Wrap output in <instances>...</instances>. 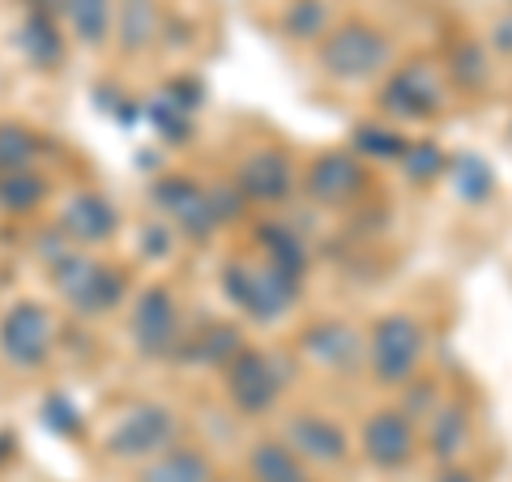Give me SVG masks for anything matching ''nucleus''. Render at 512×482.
<instances>
[{
	"label": "nucleus",
	"mask_w": 512,
	"mask_h": 482,
	"mask_svg": "<svg viewBox=\"0 0 512 482\" xmlns=\"http://www.w3.org/2000/svg\"><path fill=\"white\" fill-rule=\"evenodd\" d=\"M52 278L60 286V295L86 316H99L107 308H116L120 295H124L120 273L99 265V261H90V256H82V252H64L60 261H52Z\"/></svg>",
	"instance_id": "nucleus-1"
},
{
	"label": "nucleus",
	"mask_w": 512,
	"mask_h": 482,
	"mask_svg": "<svg viewBox=\"0 0 512 482\" xmlns=\"http://www.w3.org/2000/svg\"><path fill=\"white\" fill-rule=\"evenodd\" d=\"M222 286H227L231 303H239V308L256 320H278L291 308V299L299 295L295 278H286L278 269H252V265H227Z\"/></svg>",
	"instance_id": "nucleus-2"
},
{
	"label": "nucleus",
	"mask_w": 512,
	"mask_h": 482,
	"mask_svg": "<svg viewBox=\"0 0 512 482\" xmlns=\"http://www.w3.org/2000/svg\"><path fill=\"white\" fill-rule=\"evenodd\" d=\"M384 60H389V43H384L372 26H342L320 47V64H325V73L338 77V82L372 77L384 69Z\"/></svg>",
	"instance_id": "nucleus-3"
},
{
	"label": "nucleus",
	"mask_w": 512,
	"mask_h": 482,
	"mask_svg": "<svg viewBox=\"0 0 512 482\" xmlns=\"http://www.w3.org/2000/svg\"><path fill=\"white\" fill-rule=\"evenodd\" d=\"M423 355V329L414 316H384L372 333V367L384 384L410 380L414 363Z\"/></svg>",
	"instance_id": "nucleus-4"
},
{
	"label": "nucleus",
	"mask_w": 512,
	"mask_h": 482,
	"mask_svg": "<svg viewBox=\"0 0 512 482\" xmlns=\"http://www.w3.org/2000/svg\"><path fill=\"white\" fill-rule=\"evenodd\" d=\"M0 350L18 367H39L52 355V320L39 303H13L0 320Z\"/></svg>",
	"instance_id": "nucleus-5"
},
{
	"label": "nucleus",
	"mask_w": 512,
	"mask_h": 482,
	"mask_svg": "<svg viewBox=\"0 0 512 482\" xmlns=\"http://www.w3.org/2000/svg\"><path fill=\"white\" fill-rule=\"evenodd\" d=\"M171 436H175L171 410H163V406H137V410H128L124 419L116 423L107 448L116 457H154V453H163V448L171 444Z\"/></svg>",
	"instance_id": "nucleus-6"
},
{
	"label": "nucleus",
	"mask_w": 512,
	"mask_h": 482,
	"mask_svg": "<svg viewBox=\"0 0 512 482\" xmlns=\"http://www.w3.org/2000/svg\"><path fill=\"white\" fill-rule=\"evenodd\" d=\"M227 389L235 397L239 410L248 414H261L278 401V389H282V376L278 367L269 363L265 355H256V350H239L231 359V372H227Z\"/></svg>",
	"instance_id": "nucleus-7"
},
{
	"label": "nucleus",
	"mask_w": 512,
	"mask_h": 482,
	"mask_svg": "<svg viewBox=\"0 0 512 482\" xmlns=\"http://www.w3.org/2000/svg\"><path fill=\"white\" fill-rule=\"evenodd\" d=\"M175 329H180V316H175V303L163 286H154L137 299V312H133V337L146 355H167L175 346Z\"/></svg>",
	"instance_id": "nucleus-8"
},
{
	"label": "nucleus",
	"mask_w": 512,
	"mask_h": 482,
	"mask_svg": "<svg viewBox=\"0 0 512 482\" xmlns=\"http://www.w3.org/2000/svg\"><path fill=\"white\" fill-rule=\"evenodd\" d=\"M363 453L376 465H402L414 453V427L406 410H380L363 427Z\"/></svg>",
	"instance_id": "nucleus-9"
},
{
	"label": "nucleus",
	"mask_w": 512,
	"mask_h": 482,
	"mask_svg": "<svg viewBox=\"0 0 512 482\" xmlns=\"http://www.w3.org/2000/svg\"><path fill=\"white\" fill-rule=\"evenodd\" d=\"M384 107L393 116H406V120H419L431 116L440 107V90H436V77L423 64H410V69L393 73V82L384 86Z\"/></svg>",
	"instance_id": "nucleus-10"
},
{
	"label": "nucleus",
	"mask_w": 512,
	"mask_h": 482,
	"mask_svg": "<svg viewBox=\"0 0 512 482\" xmlns=\"http://www.w3.org/2000/svg\"><path fill=\"white\" fill-rule=\"evenodd\" d=\"M154 201L163 205V210L180 222L188 235H210L218 222L210 214V197H205V188L188 184V180H163L154 188Z\"/></svg>",
	"instance_id": "nucleus-11"
},
{
	"label": "nucleus",
	"mask_w": 512,
	"mask_h": 482,
	"mask_svg": "<svg viewBox=\"0 0 512 482\" xmlns=\"http://www.w3.org/2000/svg\"><path fill=\"white\" fill-rule=\"evenodd\" d=\"M359 188H363V167L350 154H325V158H316V167L308 175V192H312L316 201H325V205H342V201L355 197Z\"/></svg>",
	"instance_id": "nucleus-12"
},
{
	"label": "nucleus",
	"mask_w": 512,
	"mask_h": 482,
	"mask_svg": "<svg viewBox=\"0 0 512 482\" xmlns=\"http://www.w3.org/2000/svg\"><path fill=\"white\" fill-rule=\"evenodd\" d=\"M286 444L299 457L312 461H342L346 457V436L333 423L316 419V414H295L291 427H286Z\"/></svg>",
	"instance_id": "nucleus-13"
},
{
	"label": "nucleus",
	"mask_w": 512,
	"mask_h": 482,
	"mask_svg": "<svg viewBox=\"0 0 512 482\" xmlns=\"http://www.w3.org/2000/svg\"><path fill=\"white\" fill-rule=\"evenodd\" d=\"M239 188L256 201H282L291 192V163L278 150H261L239 167Z\"/></svg>",
	"instance_id": "nucleus-14"
},
{
	"label": "nucleus",
	"mask_w": 512,
	"mask_h": 482,
	"mask_svg": "<svg viewBox=\"0 0 512 482\" xmlns=\"http://www.w3.org/2000/svg\"><path fill=\"white\" fill-rule=\"evenodd\" d=\"M60 222L77 244H99V239H107L116 231V210H111L103 197H94V192H77V197L60 210Z\"/></svg>",
	"instance_id": "nucleus-15"
},
{
	"label": "nucleus",
	"mask_w": 512,
	"mask_h": 482,
	"mask_svg": "<svg viewBox=\"0 0 512 482\" xmlns=\"http://www.w3.org/2000/svg\"><path fill=\"white\" fill-rule=\"evenodd\" d=\"M303 350L325 367H355L359 363V333L342 325V320H325V325L303 333Z\"/></svg>",
	"instance_id": "nucleus-16"
},
{
	"label": "nucleus",
	"mask_w": 512,
	"mask_h": 482,
	"mask_svg": "<svg viewBox=\"0 0 512 482\" xmlns=\"http://www.w3.org/2000/svg\"><path fill=\"white\" fill-rule=\"evenodd\" d=\"M210 457L197 453V448H171V453L154 457V465H146L141 482H210Z\"/></svg>",
	"instance_id": "nucleus-17"
},
{
	"label": "nucleus",
	"mask_w": 512,
	"mask_h": 482,
	"mask_svg": "<svg viewBox=\"0 0 512 482\" xmlns=\"http://www.w3.org/2000/svg\"><path fill=\"white\" fill-rule=\"evenodd\" d=\"M261 244H265V256H269V269L286 273V278H303V269H308V248L299 244V235H291L278 222H269L261 227Z\"/></svg>",
	"instance_id": "nucleus-18"
},
{
	"label": "nucleus",
	"mask_w": 512,
	"mask_h": 482,
	"mask_svg": "<svg viewBox=\"0 0 512 482\" xmlns=\"http://www.w3.org/2000/svg\"><path fill=\"white\" fill-rule=\"evenodd\" d=\"M64 13L77 30V39L99 47L111 30V0H64Z\"/></svg>",
	"instance_id": "nucleus-19"
},
{
	"label": "nucleus",
	"mask_w": 512,
	"mask_h": 482,
	"mask_svg": "<svg viewBox=\"0 0 512 482\" xmlns=\"http://www.w3.org/2000/svg\"><path fill=\"white\" fill-rule=\"evenodd\" d=\"M491 188H495V171L487 167V158H478V154H461L457 163H453V192L461 201H487L491 197Z\"/></svg>",
	"instance_id": "nucleus-20"
},
{
	"label": "nucleus",
	"mask_w": 512,
	"mask_h": 482,
	"mask_svg": "<svg viewBox=\"0 0 512 482\" xmlns=\"http://www.w3.org/2000/svg\"><path fill=\"white\" fill-rule=\"evenodd\" d=\"M252 474L256 482H308V474H303V465L295 461L291 448L282 444H261L252 453Z\"/></svg>",
	"instance_id": "nucleus-21"
},
{
	"label": "nucleus",
	"mask_w": 512,
	"mask_h": 482,
	"mask_svg": "<svg viewBox=\"0 0 512 482\" xmlns=\"http://www.w3.org/2000/svg\"><path fill=\"white\" fill-rule=\"evenodd\" d=\"M22 52L35 60V64H60V35H56V26L47 13H30V18L22 22Z\"/></svg>",
	"instance_id": "nucleus-22"
},
{
	"label": "nucleus",
	"mask_w": 512,
	"mask_h": 482,
	"mask_svg": "<svg viewBox=\"0 0 512 482\" xmlns=\"http://www.w3.org/2000/svg\"><path fill=\"white\" fill-rule=\"evenodd\" d=\"M43 201V180L30 167H22V171H5L0 175V205L5 210H35V205Z\"/></svg>",
	"instance_id": "nucleus-23"
},
{
	"label": "nucleus",
	"mask_w": 512,
	"mask_h": 482,
	"mask_svg": "<svg viewBox=\"0 0 512 482\" xmlns=\"http://www.w3.org/2000/svg\"><path fill=\"white\" fill-rule=\"evenodd\" d=\"M120 39L124 47H146L154 39V5L150 0H124L120 5Z\"/></svg>",
	"instance_id": "nucleus-24"
},
{
	"label": "nucleus",
	"mask_w": 512,
	"mask_h": 482,
	"mask_svg": "<svg viewBox=\"0 0 512 482\" xmlns=\"http://www.w3.org/2000/svg\"><path fill=\"white\" fill-rule=\"evenodd\" d=\"M325 0H295L291 9H286V18H282V30L291 39H299V43H308V39H316L320 30H325Z\"/></svg>",
	"instance_id": "nucleus-25"
},
{
	"label": "nucleus",
	"mask_w": 512,
	"mask_h": 482,
	"mask_svg": "<svg viewBox=\"0 0 512 482\" xmlns=\"http://www.w3.org/2000/svg\"><path fill=\"white\" fill-rule=\"evenodd\" d=\"M431 448H436V457H453L461 440H466V414H461L457 406H444L436 419H431V431H427Z\"/></svg>",
	"instance_id": "nucleus-26"
},
{
	"label": "nucleus",
	"mask_w": 512,
	"mask_h": 482,
	"mask_svg": "<svg viewBox=\"0 0 512 482\" xmlns=\"http://www.w3.org/2000/svg\"><path fill=\"white\" fill-rule=\"evenodd\" d=\"M150 124H154V128H158V133H163L167 141H171V146H175V141H184V137L192 133L188 111H184L180 103H175L167 90H163V94H158V99L150 103Z\"/></svg>",
	"instance_id": "nucleus-27"
},
{
	"label": "nucleus",
	"mask_w": 512,
	"mask_h": 482,
	"mask_svg": "<svg viewBox=\"0 0 512 482\" xmlns=\"http://www.w3.org/2000/svg\"><path fill=\"white\" fill-rule=\"evenodd\" d=\"M35 158V141H30L26 128L0 124V171H22Z\"/></svg>",
	"instance_id": "nucleus-28"
},
{
	"label": "nucleus",
	"mask_w": 512,
	"mask_h": 482,
	"mask_svg": "<svg viewBox=\"0 0 512 482\" xmlns=\"http://www.w3.org/2000/svg\"><path fill=\"white\" fill-rule=\"evenodd\" d=\"M402 163H406V175L414 184H423V180H436V175L444 171V154L436 141H414V146H406L402 154Z\"/></svg>",
	"instance_id": "nucleus-29"
},
{
	"label": "nucleus",
	"mask_w": 512,
	"mask_h": 482,
	"mask_svg": "<svg viewBox=\"0 0 512 482\" xmlns=\"http://www.w3.org/2000/svg\"><path fill=\"white\" fill-rule=\"evenodd\" d=\"M197 359L205 363H222V359H235L239 355V333L231 325H214V329H205V337L197 342V350H192Z\"/></svg>",
	"instance_id": "nucleus-30"
},
{
	"label": "nucleus",
	"mask_w": 512,
	"mask_h": 482,
	"mask_svg": "<svg viewBox=\"0 0 512 482\" xmlns=\"http://www.w3.org/2000/svg\"><path fill=\"white\" fill-rule=\"evenodd\" d=\"M453 77L461 86H470V90H478L487 82V56H483V47L478 43H461L457 52H453Z\"/></svg>",
	"instance_id": "nucleus-31"
},
{
	"label": "nucleus",
	"mask_w": 512,
	"mask_h": 482,
	"mask_svg": "<svg viewBox=\"0 0 512 482\" xmlns=\"http://www.w3.org/2000/svg\"><path fill=\"white\" fill-rule=\"evenodd\" d=\"M355 146L363 154H372V158H402L406 154V141L389 133V128H372V124H363L359 133H355Z\"/></svg>",
	"instance_id": "nucleus-32"
},
{
	"label": "nucleus",
	"mask_w": 512,
	"mask_h": 482,
	"mask_svg": "<svg viewBox=\"0 0 512 482\" xmlns=\"http://www.w3.org/2000/svg\"><path fill=\"white\" fill-rule=\"evenodd\" d=\"M47 427H56L60 436H73V431H77V414H73V406L64 397L47 401Z\"/></svg>",
	"instance_id": "nucleus-33"
},
{
	"label": "nucleus",
	"mask_w": 512,
	"mask_h": 482,
	"mask_svg": "<svg viewBox=\"0 0 512 482\" xmlns=\"http://www.w3.org/2000/svg\"><path fill=\"white\" fill-rule=\"evenodd\" d=\"M491 39H495V47H500V52H508V56H512V13H508V18L495 22Z\"/></svg>",
	"instance_id": "nucleus-34"
},
{
	"label": "nucleus",
	"mask_w": 512,
	"mask_h": 482,
	"mask_svg": "<svg viewBox=\"0 0 512 482\" xmlns=\"http://www.w3.org/2000/svg\"><path fill=\"white\" fill-rule=\"evenodd\" d=\"M167 252V231L146 227V256H163Z\"/></svg>",
	"instance_id": "nucleus-35"
},
{
	"label": "nucleus",
	"mask_w": 512,
	"mask_h": 482,
	"mask_svg": "<svg viewBox=\"0 0 512 482\" xmlns=\"http://www.w3.org/2000/svg\"><path fill=\"white\" fill-rule=\"evenodd\" d=\"M26 5L35 9V13H47V5H56V0H26Z\"/></svg>",
	"instance_id": "nucleus-36"
},
{
	"label": "nucleus",
	"mask_w": 512,
	"mask_h": 482,
	"mask_svg": "<svg viewBox=\"0 0 512 482\" xmlns=\"http://www.w3.org/2000/svg\"><path fill=\"white\" fill-rule=\"evenodd\" d=\"M440 482H470V478H466V474H444Z\"/></svg>",
	"instance_id": "nucleus-37"
}]
</instances>
